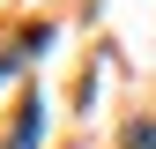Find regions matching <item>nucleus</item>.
<instances>
[{"mask_svg": "<svg viewBox=\"0 0 156 149\" xmlns=\"http://www.w3.org/2000/svg\"><path fill=\"white\" fill-rule=\"evenodd\" d=\"M126 149H156V127H134V134H126Z\"/></svg>", "mask_w": 156, "mask_h": 149, "instance_id": "obj_1", "label": "nucleus"}]
</instances>
